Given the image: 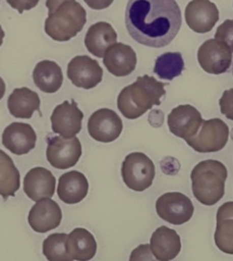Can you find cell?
<instances>
[{"mask_svg": "<svg viewBox=\"0 0 233 261\" xmlns=\"http://www.w3.org/2000/svg\"><path fill=\"white\" fill-rule=\"evenodd\" d=\"M40 105L39 95L26 87L14 89L7 100L9 113L16 118H31L35 111L42 115Z\"/></svg>", "mask_w": 233, "mask_h": 261, "instance_id": "cell-22", "label": "cell"}, {"mask_svg": "<svg viewBox=\"0 0 233 261\" xmlns=\"http://www.w3.org/2000/svg\"><path fill=\"white\" fill-rule=\"evenodd\" d=\"M182 23L180 8L175 0H128L125 25L137 43L165 47L173 41Z\"/></svg>", "mask_w": 233, "mask_h": 261, "instance_id": "cell-1", "label": "cell"}, {"mask_svg": "<svg viewBox=\"0 0 233 261\" xmlns=\"http://www.w3.org/2000/svg\"><path fill=\"white\" fill-rule=\"evenodd\" d=\"M67 76L75 87L90 90L102 82L103 69L97 60L77 55L67 65Z\"/></svg>", "mask_w": 233, "mask_h": 261, "instance_id": "cell-13", "label": "cell"}, {"mask_svg": "<svg viewBox=\"0 0 233 261\" xmlns=\"http://www.w3.org/2000/svg\"><path fill=\"white\" fill-rule=\"evenodd\" d=\"M136 61L134 50L123 43L111 45L103 57V63L107 70L115 76L130 74L135 69Z\"/></svg>", "mask_w": 233, "mask_h": 261, "instance_id": "cell-18", "label": "cell"}, {"mask_svg": "<svg viewBox=\"0 0 233 261\" xmlns=\"http://www.w3.org/2000/svg\"><path fill=\"white\" fill-rule=\"evenodd\" d=\"M86 12L75 0L63 2L45 20V32L54 41L66 42L75 37L85 24Z\"/></svg>", "mask_w": 233, "mask_h": 261, "instance_id": "cell-4", "label": "cell"}, {"mask_svg": "<svg viewBox=\"0 0 233 261\" xmlns=\"http://www.w3.org/2000/svg\"><path fill=\"white\" fill-rule=\"evenodd\" d=\"M214 240L220 251L233 255V218L217 220Z\"/></svg>", "mask_w": 233, "mask_h": 261, "instance_id": "cell-28", "label": "cell"}, {"mask_svg": "<svg viewBox=\"0 0 233 261\" xmlns=\"http://www.w3.org/2000/svg\"><path fill=\"white\" fill-rule=\"evenodd\" d=\"M123 123L119 115L112 109L96 110L88 120L89 135L101 143H111L119 138Z\"/></svg>", "mask_w": 233, "mask_h": 261, "instance_id": "cell-10", "label": "cell"}, {"mask_svg": "<svg viewBox=\"0 0 233 261\" xmlns=\"http://www.w3.org/2000/svg\"><path fill=\"white\" fill-rule=\"evenodd\" d=\"M89 192V181L85 175L77 170L67 171L60 175L57 185V195L66 204H76L83 200Z\"/></svg>", "mask_w": 233, "mask_h": 261, "instance_id": "cell-20", "label": "cell"}, {"mask_svg": "<svg viewBox=\"0 0 233 261\" xmlns=\"http://www.w3.org/2000/svg\"><path fill=\"white\" fill-rule=\"evenodd\" d=\"M81 153V144L77 137L65 139L61 136H53L48 139L46 157L55 168L66 169L74 166Z\"/></svg>", "mask_w": 233, "mask_h": 261, "instance_id": "cell-8", "label": "cell"}, {"mask_svg": "<svg viewBox=\"0 0 233 261\" xmlns=\"http://www.w3.org/2000/svg\"><path fill=\"white\" fill-rule=\"evenodd\" d=\"M116 41L117 34L115 30L106 21L92 24L84 37V45L88 51L98 58H103L107 49Z\"/></svg>", "mask_w": 233, "mask_h": 261, "instance_id": "cell-21", "label": "cell"}, {"mask_svg": "<svg viewBox=\"0 0 233 261\" xmlns=\"http://www.w3.org/2000/svg\"><path fill=\"white\" fill-rule=\"evenodd\" d=\"M65 1H68V0H46V6L48 7V14L54 12Z\"/></svg>", "mask_w": 233, "mask_h": 261, "instance_id": "cell-35", "label": "cell"}, {"mask_svg": "<svg viewBox=\"0 0 233 261\" xmlns=\"http://www.w3.org/2000/svg\"><path fill=\"white\" fill-rule=\"evenodd\" d=\"M197 60L206 72L221 74L226 72L232 63V51L225 43L209 39L199 46Z\"/></svg>", "mask_w": 233, "mask_h": 261, "instance_id": "cell-9", "label": "cell"}, {"mask_svg": "<svg viewBox=\"0 0 233 261\" xmlns=\"http://www.w3.org/2000/svg\"><path fill=\"white\" fill-rule=\"evenodd\" d=\"M6 1L13 9H16L19 13H22L24 10L33 9L39 3V0H6Z\"/></svg>", "mask_w": 233, "mask_h": 261, "instance_id": "cell-32", "label": "cell"}, {"mask_svg": "<svg viewBox=\"0 0 233 261\" xmlns=\"http://www.w3.org/2000/svg\"><path fill=\"white\" fill-rule=\"evenodd\" d=\"M228 138V125L220 118H211L203 120L197 134L185 142L198 153H213L222 150Z\"/></svg>", "mask_w": 233, "mask_h": 261, "instance_id": "cell-6", "label": "cell"}, {"mask_svg": "<svg viewBox=\"0 0 233 261\" xmlns=\"http://www.w3.org/2000/svg\"><path fill=\"white\" fill-rule=\"evenodd\" d=\"M86 5L95 10H101L109 7L114 0H83Z\"/></svg>", "mask_w": 233, "mask_h": 261, "instance_id": "cell-34", "label": "cell"}, {"mask_svg": "<svg viewBox=\"0 0 233 261\" xmlns=\"http://www.w3.org/2000/svg\"><path fill=\"white\" fill-rule=\"evenodd\" d=\"M150 247L156 259L171 261L180 253V237L174 229L162 225L152 233Z\"/></svg>", "mask_w": 233, "mask_h": 261, "instance_id": "cell-19", "label": "cell"}, {"mask_svg": "<svg viewBox=\"0 0 233 261\" xmlns=\"http://www.w3.org/2000/svg\"><path fill=\"white\" fill-rule=\"evenodd\" d=\"M166 84L157 81L154 76L143 74L134 83L124 87L117 97V107L122 115L128 119H135L161 104L165 96Z\"/></svg>", "mask_w": 233, "mask_h": 261, "instance_id": "cell-2", "label": "cell"}, {"mask_svg": "<svg viewBox=\"0 0 233 261\" xmlns=\"http://www.w3.org/2000/svg\"><path fill=\"white\" fill-rule=\"evenodd\" d=\"M67 234L55 232L49 234L43 242V254L48 261H73L66 249Z\"/></svg>", "mask_w": 233, "mask_h": 261, "instance_id": "cell-27", "label": "cell"}, {"mask_svg": "<svg viewBox=\"0 0 233 261\" xmlns=\"http://www.w3.org/2000/svg\"><path fill=\"white\" fill-rule=\"evenodd\" d=\"M159 217L171 224L180 225L190 220L194 208L191 200L179 192H168L156 201Z\"/></svg>", "mask_w": 233, "mask_h": 261, "instance_id": "cell-7", "label": "cell"}, {"mask_svg": "<svg viewBox=\"0 0 233 261\" xmlns=\"http://www.w3.org/2000/svg\"><path fill=\"white\" fill-rule=\"evenodd\" d=\"M82 118L83 113L74 100L64 101L57 105L51 114L52 130L65 139L73 138L81 129Z\"/></svg>", "mask_w": 233, "mask_h": 261, "instance_id": "cell-11", "label": "cell"}, {"mask_svg": "<svg viewBox=\"0 0 233 261\" xmlns=\"http://www.w3.org/2000/svg\"><path fill=\"white\" fill-rule=\"evenodd\" d=\"M185 21L198 34L209 33L219 20V10L210 0H192L185 8Z\"/></svg>", "mask_w": 233, "mask_h": 261, "instance_id": "cell-14", "label": "cell"}, {"mask_svg": "<svg viewBox=\"0 0 233 261\" xmlns=\"http://www.w3.org/2000/svg\"><path fill=\"white\" fill-rule=\"evenodd\" d=\"M4 36H5V33H4L3 29H2L1 25H0V46H1L2 43H3V38H4Z\"/></svg>", "mask_w": 233, "mask_h": 261, "instance_id": "cell-37", "label": "cell"}, {"mask_svg": "<svg viewBox=\"0 0 233 261\" xmlns=\"http://www.w3.org/2000/svg\"><path fill=\"white\" fill-rule=\"evenodd\" d=\"M215 39L225 43L233 52V19H226L217 28Z\"/></svg>", "mask_w": 233, "mask_h": 261, "instance_id": "cell-29", "label": "cell"}, {"mask_svg": "<svg viewBox=\"0 0 233 261\" xmlns=\"http://www.w3.org/2000/svg\"><path fill=\"white\" fill-rule=\"evenodd\" d=\"M5 94V83L2 80V77H0V100L3 98Z\"/></svg>", "mask_w": 233, "mask_h": 261, "instance_id": "cell-36", "label": "cell"}, {"mask_svg": "<svg viewBox=\"0 0 233 261\" xmlns=\"http://www.w3.org/2000/svg\"><path fill=\"white\" fill-rule=\"evenodd\" d=\"M35 85L44 93L57 92L63 83L61 67L52 60H42L37 63L33 71Z\"/></svg>", "mask_w": 233, "mask_h": 261, "instance_id": "cell-24", "label": "cell"}, {"mask_svg": "<svg viewBox=\"0 0 233 261\" xmlns=\"http://www.w3.org/2000/svg\"><path fill=\"white\" fill-rule=\"evenodd\" d=\"M227 174L226 166L218 160L208 159L198 162L190 173L195 199L206 206L218 203L225 194Z\"/></svg>", "mask_w": 233, "mask_h": 261, "instance_id": "cell-3", "label": "cell"}, {"mask_svg": "<svg viewBox=\"0 0 233 261\" xmlns=\"http://www.w3.org/2000/svg\"><path fill=\"white\" fill-rule=\"evenodd\" d=\"M62 211L59 205L51 198H44L36 202L27 216L30 226L40 233L47 232L59 226Z\"/></svg>", "mask_w": 233, "mask_h": 261, "instance_id": "cell-15", "label": "cell"}, {"mask_svg": "<svg viewBox=\"0 0 233 261\" xmlns=\"http://www.w3.org/2000/svg\"><path fill=\"white\" fill-rule=\"evenodd\" d=\"M66 249L73 260L90 261L97 253V242L88 229L76 227L67 234Z\"/></svg>", "mask_w": 233, "mask_h": 261, "instance_id": "cell-23", "label": "cell"}, {"mask_svg": "<svg viewBox=\"0 0 233 261\" xmlns=\"http://www.w3.org/2000/svg\"><path fill=\"white\" fill-rule=\"evenodd\" d=\"M184 61L179 52H166L157 57L154 72L162 80L171 81L182 73Z\"/></svg>", "mask_w": 233, "mask_h": 261, "instance_id": "cell-26", "label": "cell"}, {"mask_svg": "<svg viewBox=\"0 0 233 261\" xmlns=\"http://www.w3.org/2000/svg\"><path fill=\"white\" fill-rule=\"evenodd\" d=\"M219 105L221 113L228 119L233 120V88L223 92L219 100Z\"/></svg>", "mask_w": 233, "mask_h": 261, "instance_id": "cell-31", "label": "cell"}, {"mask_svg": "<svg viewBox=\"0 0 233 261\" xmlns=\"http://www.w3.org/2000/svg\"><path fill=\"white\" fill-rule=\"evenodd\" d=\"M37 143V134L33 126L24 122H12L2 134V144L15 155H24L32 151Z\"/></svg>", "mask_w": 233, "mask_h": 261, "instance_id": "cell-16", "label": "cell"}, {"mask_svg": "<svg viewBox=\"0 0 233 261\" xmlns=\"http://www.w3.org/2000/svg\"><path fill=\"white\" fill-rule=\"evenodd\" d=\"M56 178L53 173L44 167L30 169L23 178V192L33 201L52 198L55 193Z\"/></svg>", "mask_w": 233, "mask_h": 261, "instance_id": "cell-17", "label": "cell"}, {"mask_svg": "<svg viewBox=\"0 0 233 261\" xmlns=\"http://www.w3.org/2000/svg\"><path fill=\"white\" fill-rule=\"evenodd\" d=\"M20 187V174L13 160L0 149V196L13 197Z\"/></svg>", "mask_w": 233, "mask_h": 261, "instance_id": "cell-25", "label": "cell"}, {"mask_svg": "<svg viewBox=\"0 0 233 261\" xmlns=\"http://www.w3.org/2000/svg\"><path fill=\"white\" fill-rule=\"evenodd\" d=\"M202 121L200 112L189 104L176 106L167 117L169 130L185 141L197 134Z\"/></svg>", "mask_w": 233, "mask_h": 261, "instance_id": "cell-12", "label": "cell"}, {"mask_svg": "<svg viewBox=\"0 0 233 261\" xmlns=\"http://www.w3.org/2000/svg\"><path fill=\"white\" fill-rule=\"evenodd\" d=\"M226 218H233V201L226 202L218 208L216 220L226 219Z\"/></svg>", "mask_w": 233, "mask_h": 261, "instance_id": "cell-33", "label": "cell"}, {"mask_svg": "<svg viewBox=\"0 0 233 261\" xmlns=\"http://www.w3.org/2000/svg\"><path fill=\"white\" fill-rule=\"evenodd\" d=\"M129 261H159L153 255L149 244H141L133 249L129 256Z\"/></svg>", "mask_w": 233, "mask_h": 261, "instance_id": "cell-30", "label": "cell"}, {"mask_svg": "<svg viewBox=\"0 0 233 261\" xmlns=\"http://www.w3.org/2000/svg\"><path fill=\"white\" fill-rule=\"evenodd\" d=\"M155 165L142 152H132L125 156L121 165V175L127 188L135 192L149 189L155 178Z\"/></svg>", "mask_w": 233, "mask_h": 261, "instance_id": "cell-5", "label": "cell"}]
</instances>
